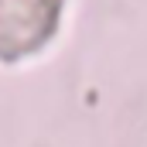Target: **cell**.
Here are the masks:
<instances>
[{
	"label": "cell",
	"instance_id": "6da1fadb",
	"mask_svg": "<svg viewBox=\"0 0 147 147\" xmlns=\"http://www.w3.org/2000/svg\"><path fill=\"white\" fill-rule=\"evenodd\" d=\"M58 0H0V62L34 51L55 31Z\"/></svg>",
	"mask_w": 147,
	"mask_h": 147
}]
</instances>
